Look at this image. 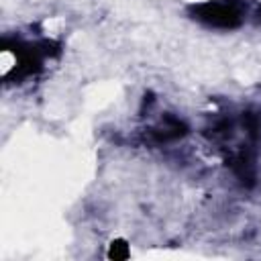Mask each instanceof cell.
<instances>
[{
    "label": "cell",
    "instance_id": "cell-3",
    "mask_svg": "<svg viewBox=\"0 0 261 261\" xmlns=\"http://www.w3.org/2000/svg\"><path fill=\"white\" fill-rule=\"evenodd\" d=\"M188 130L190 128L181 118H177L173 114H163L155 126L147 128V137L155 145H165V143H173V141L184 139L188 135Z\"/></svg>",
    "mask_w": 261,
    "mask_h": 261
},
{
    "label": "cell",
    "instance_id": "cell-1",
    "mask_svg": "<svg viewBox=\"0 0 261 261\" xmlns=\"http://www.w3.org/2000/svg\"><path fill=\"white\" fill-rule=\"evenodd\" d=\"M2 51L14 55V67L6 73V80H27L37 75L43 69V61L47 57H57L61 51V45L53 39H41L35 43L20 41V39H4Z\"/></svg>",
    "mask_w": 261,
    "mask_h": 261
},
{
    "label": "cell",
    "instance_id": "cell-5",
    "mask_svg": "<svg viewBox=\"0 0 261 261\" xmlns=\"http://www.w3.org/2000/svg\"><path fill=\"white\" fill-rule=\"evenodd\" d=\"M259 22H261V8H259Z\"/></svg>",
    "mask_w": 261,
    "mask_h": 261
},
{
    "label": "cell",
    "instance_id": "cell-4",
    "mask_svg": "<svg viewBox=\"0 0 261 261\" xmlns=\"http://www.w3.org/2000/svg\"><path fill=\"white\" fill-rule=\"evenodd\" d=\"M108 257H110V259H124V257H128V247H126V243H124V241H114V243L110 245Z\"/></svg>",
    "mask_w": 261,
    "mask_h": 261
},
{
    "label": "cell",
    "instance_id": "cell-2",
    "mask_svg": "<svg viewBox=\"0 0 261 261\" xmlns=\"http://www.w3.org/2000/svg\"><path fill=\"white\" fill-rule=\"evenodd\" d=\"M188 14L204 27L230 31L241 27L245 18L243 0H204L188 6Z\"/></svg>",
    "mask_w": 261,
    "mask_h": 261
}]
</instances>
